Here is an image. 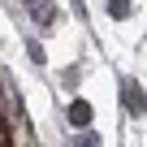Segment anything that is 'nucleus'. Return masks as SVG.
Here are the masks:
<instances>
[{
	"instance_id": "nucleus-3",
	"label": "nucleus",
	"mask_w": 147,
	"mask_h": 147,
	"mask_svg": "<svg viewBox=\"0 0 147 147\" xmlns=\"http://www.w3.org/2000/svg\"><path fill=\"white\" fill-rule=\"evenodd\" d=\"M108 13H113V18H130L134 5H130V0H108Z\"/></svg>"
},
{
	"instance_id": "nucleus-4",
	"label": "nucleus",
	"mask_w": 147,
	"mask_h": 147,
	"mask_svg": "<svg viewBox=\"0 0 147 147\" xmlns=\"http://www.w3.org/2000/svg\"><path fill=\"white\" fill-rule=\"evenodd\" d=\"M74 147H95V134H87V138H78Z\"/></svg>"
},
{
	"instance_id": "nucleus-1",
	"label": "nucleus",
	"mask_w": 147,
	"mask_h": 147,
	"mask_svg": "<svg viewBox=\"0 0 147 147\" xmlns=\"http://www.w3.org/2000/svg\"><path fill=\"white\" fill-rule=\"evenodd\" d=\"M121 104H125V113H130V117H143V113H147V95H143V87H138L134 78H125V82H121Z\"/></svg>"
},
{
	"instance_id": "nucleus-2",
	"label": "nucleus",
	"mask_w": 147,
	"mask_h": 147,
	"mask_svg": "<svg viewBox=\"0 0 147 147\" xmlns=\"http://www.w3.org/2000/svg\"><path fill=\"white\" fill-rule=\"evenodd\" d=\"M69 121H74V125H91V104H87V100H74V104H69Z\"/></svg>"
}]
</instances>
